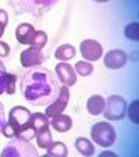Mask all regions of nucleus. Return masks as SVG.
Masks as SVG:
<instances>
[{
    "label": "nucleus",
    "instance_id": "obj_1",
    "mask_svg": "<svg viewBox=\"0 0 139 157\" xmlns=\"http://www.w3.org/2000/svg\"><path fill=\"white\" fill-rule=\"evenodd\" d=\"M20 92L32 106H48L57 98L60 83L52 71L42 65L28 68L20 79Z\"/></svg>",
    "mask_w": 139,
    "mask_h": 157
},
{
    "label": "nucleus",
    "instance_id": "obj_2",
    "mask_svg": "<svg viewBox=\"0 0 139 157\" xmlns=\"http://www.w3.org/2000/svg\"><path fill=\"white\" fill-rule=\"evenodd\" d=\"M59 0H10V6L15 14H31L41 18L44 13L56 6Z\"/></svg>",
    "mask_w": 139,
    "mask_h": 157
},
{
    "label": "nucleus",
    "instance_id": "obj_3",
    "mask_svg": "<svg viewBox=\"0 0 139 157\" xmlns=\"http://www.w3.org/2000/svg\"><path fill=\"white\" fill-rule=\"evenodd\" d=\"M91 138L96 145L102 147H110L114 145L117 139V133L111 124L106 121H100L92 125L91 128Z\"/></svg>",
    "mask_w": 139,
    "mask_h": 157
},
{
    "label": "nucleus",
    "instance_id": "obj_4",
    "mask_svg": "<svg viewBox=\"0 0 139 157\" xmlns=\"http://www.w3.org/2000/svg\"><path fill=\"white\" fill-rule=\"evenodd\" d=\"M38 150L29 140L20 138L11 139L2 150V157H36Z\"/></svg>",
    "mask_w": 139,
    "mask_h": 157
},
{
    "label": "nucleus",
    "instance_id": "obj_5",
    "mask_svg": "<svg viewBox=\"0 0 139 157\" xmlns=\"http://www.w3.org/2000/svg\"><path fill=\"white\" fill-rule=\"evenodd\" d=\"M127 100L120 95H110L106 99L103 116L109 121H120L125 117L127 113Z\"/></svg>",
    "mask_w": 139,
    "mask_h": 157
},
{
    "label": "nucleus",
    "instance_id": "obj_6",
    "mask_svg": "<svg viewBox=\"0 0 139 157\" xmlns=\"http://www.w3.org/2000/svg\"><path fill=\"white\" fill-rule=\"evenodd\" d=\"M68 101H70V90H68V86L63 85L60 86V92L57 95V98L52 103H49L46 110H44L46 117L52 118L54 116H59V114L64 113V110L68 106Z\"/></svg>",
    "mask_w": 139,
    "mask_h": 157
},
{
    "label": "nucleus",
    "instance_id": "obj_7",
    "mask_svg": "<svg viewBox=\"0 0 139 157\" xmlns=\"http://www.w3.org/2000/svg\"><path fill=\"white\" fill-rule=\"evenodd\" d=\"M79 50L86 61H98L103 56V46L95 39H85L81 42Z\"/></svg>",
    "mask_w": 139,
    "mask_h": 157
},
{
    "label": "nucleus",
    "instance_id": "obj_8",
    "mask_svg": "<svg viewBox=\"0 0 139 157\" xmlns=\"http://www.w3.org/2000/svg\"><path fill=\"white\" fill-rule=\"evenodd\" d=\"M20 61L24 68H32V67H39V65L43 64L46 61V57L42 53L41 49L28 48L21 52Z\"/></svg>",
    "mask_w": 139,
    "mask_h": 157
},
{
    "label": "nucleus",
    "instance_id": "obj_9",
    "mask_svg": "<svg viewBox=\"0 0 139 157\" xmlns=\"http://www.w3.org/2000/svg\"><path fill=\"white\" fill-rule=\"evenodd\" d=\"M56 78L65 86H74L77 83V74L74 71V67L70 65L67 61H61L54 67Z\"/></svg>",
    "mask_w": 139,
    "mask_h": 157
},
{
    "label": "nucleus",
    "instance_id": "obj_10",
    "mask_svg": "<svg viewBox=\"0 0 139 157\" xmlns=\"http://www.w3.org/2000/svg\"><path fill=\"white\" fill-rule=\"evenodd\" d=\"M128 61V56L121 49H113L107 52L106 56L103 57V63L107 68L110 70H120L122 68Z\"/></svg>",
    "mask_w": 139,
    "mask_h": 157
},
{
    "label": "nucleus",
    "instance_id": "obj_11",
    "mask_svg": "<svg viewBox=\"0 0 139 157\" xmlns=\"http://www.w3.org/2000/svg\"><path fill=\"white\" fill-rule=\"evenodd\" d=\"M31 114L32 113H31L27 107L15 106V107H13V109L10 110L9 121L13 122V124L18 128V131H20V128H22L24 125L28 124V121H29V118H31Z\"/></svg>",
    "mask_w": 139,
    "mask_h": 157
},
{
    "label": "nucleus",
    "instance_id": "obj_12",
    "mask_svg": "<svg viewBox=\"0 0 139 157\" xmlns=\"http://www.w3.org/2000/svg\"><path fill=\"white\" fill-rule=\"evenodd\" d=\"M49 124L57 132H67L72 128V118L67 114H59L52 118H49Z\"/></svg>",
    "mask_w": 139,
    "mask_h": 157
},
{
    "label": "nucleus",
    "instance_id": "obj_13",
    "mask_svg": "<svg viewBox=\"0 0 139 157\" xmlns=\"http://www.w3.org/2000/svg\"><path fill=\"white\" fill-rule=\"evenodd\" d=\"M106 99L100 95H92L86 101V110L91 116H100L104 111Z\"/></svg>",
    "mask_w": 139,
    "mask_h": 157
},
{
    "label": "nucleus",
    "instance_id": "obj_14",
    "mask_svg": "<svg viewBox=\"0 0 139 157\" xmlns=\"http://www.w3.org/2000/svg\"><path fill=\"white\" fill-rule=\"evenodd\" d=\"M33 32H35V28H33L32 24L22 22L15 28V39L21 44H29V40L32 38Z\"/></svg>",
    "mask_w": 139,
    "mask_h": 157
},
{
    "label": "nucleus",
    "instance_id": "obj_15",
    "mask_svg": "<svg viewBox=\"0 0 139 157\" xmlns=\"http://www.w3.org/2000/svg\"><path fill=\"white\" fill-rule=\"evenodd\" d=\"M77 54V50L72 44L70 43H64V44H60L59 48L56 49L54 52V59L60 60V61H70L72 60Z\"/></svg>",
    "mask_w": 139,
    "mask_h": 157
},
{
    "label": "nucleus",
    "instance_id": "obj_16",
    "mask_svg": "<svg viewBox=\"0 0 139 157\" xmlns=\"http://www.w3.org/2000/svg\"><path fill=\"white\" fill-rule=\"evenodd\" d=\"M28 124L35 129L36 133L50 127V124H49V118L46 117V114H42V113H32L31 114L29 121H28Z\"/></svg>",
    "mask_w": 139,
    "mask_h": 157
},
{
    "label": "nucleus",
    "instance_id": "obj_17",
    "mask_svg": "<svg viewBox=\"0 0 139 157\" xmlns=\"http://www.w3.org/2000/svg\"><path fill=\"white\" fill-rule=\"evenodd\" d=\"M75 149H77V151L79 154H82V156L85 157H91L95 154V146H93V143L91 142L89 139H86V138L83 136H79L75 139Z\"/></svg>",
    "mask_w": 139,
    "mask_h": 157
},
{
    "label": "nucleus",
    "instance_id": "obj_18",
    "mask_svg": "<svg viewBox=\"0 0 139 157\" xmlns=\"http://www.w3.org/2000/svg\"><path fill=\"white\" fill-rule=\"evenodd\" d=\"M46 154L50 157H67L68 156V147L64 142H52L49 147L46 149Z\"/></svg>",
    "mask_w": 139,
    "mask_h": 157
},
{
    "label": "nucleus",
    "instance_id": "obj_19",
    "mask_svg": "<svg viewBox=\"0 0 139 157\" xmlns=\"http://www.w3.org/2000/svg\"><path fill=\"white\" fill-rule=\"evenodd\" d=\"M36 138V143H38V146L41 149H46L49 147V145H50L52 142H53V138H52V131H50V127L46 128V129L41 131V132H38L35 135Z\"/></svg>",
    "mask_w": 139,
    "mask_h": 157
},
{
    "label": "nucleus",
    "instance_id": "obj_20",
    "mask_svg": "<svg viewBox=\"0 0 139 157\" xmlns=\"http://www.w3.org/2000/svg\"><path fill=\"white\" fill-rule=\"evenodd\" d=\"M48 43V33L44 31H35L29 40V46L31 48H36V49H43Z\"/></svg>",
    "mask_w": 139,
    "mask_h": 157
},
{
    "label": "nucleus",
    "instance_id": "obj_21",
    "mask_svg": "<svg viewBox=\"0 0 139 157\" xmlns=\"http://www.w3.org/2000/svg\"><path fill=\"white\" fill-rule=\"evenodd\" d=\"M75 74L81 75V77H88L93 72V65L91 64V61H86V60H81V61L75 63L74 67Z\"/></svg>",
    "mask_w": 139,
    "mask_h": 157
},
{
    "label": "nucleus",
    "instance_id": "obj_22",
    "mask_svg": "<svg viewBox=\"0 0 139 157\" xmlns=\"http://www.w3.org/2000/svg\"><path fill=\"white\" fill-rule=\"evenodd\" d=\"M0 133H2L4 138H7V139H14V138H17L18 128L15 127L13 122L6 121L3 124V127H2V132H0Z\"/></svg>",
    "mask_w": 139,
    "mask_h": 157
},
{
    "label": "nucleus",
    "instance_id": "obj_23",
    "mask_svg": "<svg viewBox=\"0 0 139 157\" xmlns=\"http://www.w3.org/2000/svg\"><path fill=\"white\" fill-rule=\"evenodd\" d=\"M125 114H128L131 122L138 124V122H139V101L138 100H133L129 106H127V113H125Z\"/></svg>",
    "mask_w": 139,
    "mask_h": 157
},
{
    "label": "nucleus",
    "instance_id": "obj_24",
    "mask_svg": "<svg viewBox=\"0 0 139 157\" xmlns=\"http://www.w3.org/2000/svg\"><path fill=\"white\" fill-rule=\"evenodd\" d=\"M124 35L131 40H138L139 39V24L138 22H131L124 28Z\"/></svg>",
    "mask_w": 139,
    "mask_h": 157
},
{
    "label": "nucleus",
    "instance_id": "obj_25",
    "mask_svg": "<svg viewBox=\"0 0 139 157\" xmlns=\"http://www.w3.org/2000/svg\"><path fill=\"white\" fill-rule=\"evenodd\" d=\"M17 75L15 74H11L9 72L7 74V78H6V86H4V92L7 95H14L15 93V88H17Z\"/></svg>",
    "mask_w": 139,
    "mask_h": 157
},
{
    "label": "nucleus",
    "instance_id": "obj_26",
    "mask_svg": "<svg viewBox=\"0 0 139 157\" xmlns=\"http://www.w3.org/2000/svg\"><path fill=\"white\" fill-rule=\"evenodd\" d=\"M7 70L4 67L3 61L0 60V95L4 93V86H6V78H7Z\"/></svg>",
    "mask_w": 139,
    "mask_h": 157
},
{
    "label": "nucleus",
    "instance_id": "obj_27",
    "mask_svg": "<svg viewBox=\"0 0 139 157\" xmlns=\"http://www.w3.org/2000/svg\"><path fill=\"white\" fill-rule=\"evenodd\" d=\"M10 56V46L6 42L0 40V57H9Z\"/></svg>",
    "mask_w": 139,
    "mask_h": 157
},
{
    "label": "nucleus",
    "instance_id": "obj_28",
    "mask_svg": "<svg viewBox=\"0 0 139 157\" xmlns=\"http://www.w3.org/2000/svg\"><path fill=\"white\" fill-rule=\"evenodd\" d=\"M0 24L3 27H7V24H9V14L3 9H0Z\"/></svg>",
    "mask_w": 139,
    "mask_h": 157
},
{
    "label": "nucleus",
    "instance_id": "obj_29",
    "mask_svg": "<svg viewBox=\"0 0 139 157\" xmlns=\"http://www.w3.org/2000/svg\"><path fill=\"white\" fill-rule=\"evenodd\" d=\"M6 122V116H4V107L3 104L0 103V132H2V127Z\"/></svg>",
    "mask_w": 139,
    "mask_h": 157
},
{
    "label": "nucleus",
    "instance_id": "obj_30",
    "mask_svg": "<svg viewBox=\"0 0 139 157\" xmlns=\"http://www.w3.org/2000/svg\"><path fill=\"white\" fill-rule=\"evenodd\" d=\"M100 156H102V157H106V156H113V157H115L117 154H115L114 151H103V153H100Z\"/></svg>",
    "mask_w": 139,
    "mask_h": 157
},
{
    "label": "nucleus",
    "instance_id": "obj_31",
    "mask_svg": "<svg viewBox=\"0 0 139 157\" xmlns=\"http://www.w3.org/2000/svg\"><path fill=\"white\" fill-rule=\"evenodd\" d=\"M4 29H6V27H3V25L0 24V38L4 35Z\"/></svg>",
    "mask_w": 139,
    "mask_h": 157
},
{
    "label": "nucleus",
    "instance_id": "obj_32",
    "mask_svg": "<svg viewBox=\"0 0 139 157\" xmlns=\"http://www.w3.org/2000/svg\"><path fill=\"white\" fill-rule=\"evenodd\" d=\"M95 2H98V3H107L110 0H95Z\"/></svg>",
    "mask_w": 139,
    "mask_h": 157
}]
</instances>
